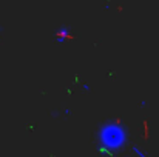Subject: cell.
<instances>
[{"instance_id":"obj_1","label":"cell","mask_w":159,"mask_h":157,"mask_svg":"<svg viewBox=\"0 0 159 157\" xmlns=\"http://www.w3.org/2000/svg\"><path fill=\"white\" fill-rule=\"evenodd\" d=\"M99 139H101L104 148H107L108 151H114V150H119L127 142V133L120 125L110 123L102 128Z\"/></svg>"},{"instance_id":"obj_2","label":"cell","mask_w":159,"mask_h":157,"mask_svg":"<svg viewBox=\"0 0 159 157\" xmlns=\"http://www.w3.org/2000/svg\"><path fill=\"white\" fill-rule=\"evenodd\" d=\"M133 151H134V154H136V156H139V157H147L145 154H144V153H142V151H141V150H139V148H136V146L133 148Z\"/></svg>"}]
</instances>
